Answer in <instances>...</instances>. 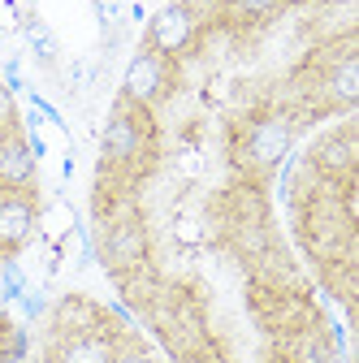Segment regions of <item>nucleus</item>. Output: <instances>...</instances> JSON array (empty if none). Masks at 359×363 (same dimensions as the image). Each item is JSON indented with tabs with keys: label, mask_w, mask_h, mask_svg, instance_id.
I'll return each mask as SVG.
<instances>
[{
	"label": "nucleus",
	"mask_w": 359,
	"mask_h": 363,
	"mask_svg": "<svg viewBox=\"0 0 359 363\" xmlns=\"http://www.w3.org/2000/svg\"><path fill=\"white\" fill-rule=\"evenodd\" d=\"M294 143V113L286 108H260L243 121V130L234 134V164L251 169V173H273L286 152Z\"/></svg>",
	"instance_id": "f257e3e1"
},
{
	"label": "nucleus",
	"mask_w": 359,
	"mask_h": 363,
	"mask_svg": "<svg viewBox=\"0 0 359 363\" xmlns=\"http://www.w3.org/2000/svg\"><path fill=\"white\" fill-rule=\"evenodd\" d=\"M92 242H96V259L104 264L109 277L117 272H130L152 259V234H148V220H143V208H126L109 220H100L92 230Z\"/></svg>",
	"instance_id": "f03ea898"
},
{
	"label": "nucleus",
	"mask_w": 359,
	"mask_h": 363,
	"mask_svg": "<svg viewBox=\"0 0 359 363\" xmlns=\"http://www.w3.org/2000/svg\"><path fill=\"white\" fill-rule=\"evenodd\" d=\"M199 22H204V13H199L195 0H173V5H165L160 13H152L143 43H148L152 52H160V57L177 61L182 52H191V48H195Z\"/></svg>",
	"instance_id": "7ed1b4c3"
},
{
	"label": "nucleus",
	"mask_w": 359,
	"mask_h": 363,
	"mask_svg": "<svg viewBox=\"0 0 359 363\" xmlns=\"http://www.w3.org/2000/svg\"><path fill=\"white\" fill-rule=\"evenodd\" d=\"M169 74H173V61L152 52L148 43H139L121 74V100L134 108H156L169 96Z\"/></svg>",
	"instance_id": "20e7f679"
},
{
	"label": "nucleus",
	"mask_w": 359,
	"mask_h": 363,
	"mask_svg": "<svg viewBox=\"0 0 359 363\" xmlns=\"http://www.w3.org/2000/svg\"><path fill=\"white\" fill-rule=\"evenodd\" d=\"M113 320H117V315L104 311L96 298H87V294H61L48 307L53 337H65V333H109V329H117Z\"/></svg>",
	"instance_id": "39448f33"
},
{
	"label": "nucleus",
	"mask_w": 359,
	"mask_h": 363,
	"mask_svg": "<svg viewBox=\"0 0 359 363\" xmlns=\"http://www.w3.org/2000/svg\"><path fill=\"white\" fill-rule=\"evenodd\" d=\"M39 225V208H35V191H0V259L18 255Z\"/></svg>",
	"instance_id": "423d86ee"
},
{
	"label": "nucleus",
	"mask_w": 359,
	"mask_h": 363,
	"mask_svg": "<svg viewBox=\"0 0 359 363\" xmlns=\"http://www.w3.org/2000/svg\"><path fill=\"white\" fill-rule=\"evenodd\" d=\"M117 346H121V329H109V333H65V337H53L48 363H113Z\"/></svg>",
	"instance_id": "0eeeda50"
},
{
	"label": "nucleus",
	"mask_w": 359,
	"mask_h": 363,
	"mask_svg": "<svg viewBox=\"0 0 359 363\" xmlns=\"http://www.w3.org/2000/svg\"><path fill=\"white\" fill-rule=\"evenodd\" d=\"M355 160H359V143H355V130L350 125H338L333 134H325V139L311 147V169H316L321 177H350L355 173Z\"/></svg>",
	"instance_id": "6e6552de"
},
{
	"label": "nucleus",
	"mask_w": 359,
	"mask_h": 363,
	"mask_svg": "<svg viewBox=\"0 0 359 363\" xmlns=\"http://www.w3.org/2000/svg\"><path fill=\"white\" fill-rule=\"evenodd\" d=\"M0 191H35V156L18 130H0Z\"/></svg>",
	"instance_id": "1a4fd4ad"
},
{
	"label": "nucleus",
	"mask_w": 359,
	"mask_h": 363,
	"mask_svg": "<svg viewBox=\"0 0 359 363\" xmlns=\"http://www.w3.org/2000/svg\"><path fill=\"white\" fill-rule=\"evenodd\" d=\"M286 5L290 0H212L216 18L230 22V26H260L268 18H277Z\"/></svg>",
	"instance_id": "9d476101"
},
{
	"label": "nucleus",
	"mask_w": 359,
	"mask_h": 363,
	"mask_svg": "<svg viewBox=\"0 0 359 363\" xmlns=\"http://www.w3.org/2000/svg\"><path fill=\"white\" fill-rule=\"evenodd\" d=\"M22 35H26V43H31V52H35V61H39V65H57V61H61V43H57L53 26L43 22L39 13L22 18Z\"/></svg>",
	"instance_id": "9b49d317"
},
{
	"label": "nucleus",
	"mask_w": 359,
	"mask_h": 363,
	"mask_svg": "<svg viewBox=\"0 0 359 363\" xmlns=\"http://www.w3.org/2000/svg\"><path fill=\"white\" fill-rule=\"evenodd\" d=\"M22 290H26V272H22V264H18L13 255H5V259H0V298H5V303H18Z\"/></svg>",
	"instance_id": "f8f14e48"
},
{
	"label": "nucleus",
	"mask_w": 359,
	"mask_h": 363,
	"mask_svg": "<svg viewBox=\"0 0 359 363\" xmlns=\"http://www.w3.org/2000/svg\"><path fill=\"white\" fill-rule=\"evenodd\" d=\"M96 22L113 35V30L126 22V0H96Z\"/></svg>",
	"instance_id": "ddd939ff"
},
{
	"label": "nucleus",
	"mask_w": 359,
	"mask_h": 363,
	"mask_svg": "<svg viewBox=\"0 0 359 363\" xmlns=\"http://www.w3.org/2000/svg\"><path fill=\"white\" fill-rule=\"evenodd\" d=\"M65 82H70V96H82V91L92 86V61H70Z\"/></svg>",
	"instance_id": "4468645a"
},
{
	"label": "nucleus",
	"mask_w": 359,
	"mask_h": 363,
	"mask_svg": "<svg viewBox=\"0 0 359 363\" xmlns=\"http://www.w3.org/2000/svg\"><path fill=\"white\" fill-rule=\"evenodd\" d=\"M22 315H26V320H39V315H48V294H43V290H22Z\"/></svg>",
	"instance_id": "2eb2a0df"
},
{
	"label": "nucleus",
	"mask_w": 359,
	"mask_h": 363,
	"mask_svg": "<svg viewBox=\"0 0 359 363\" xmlns=\"http://www.w3.org/2000/svg\"><path fill=\"white\" fill-rule=\"evenodd\" d=\"M0 130H18V100L5 82H0Z\"/></svg>",
	"instance_id": "dca6fc26"
},
{
	"label": "nucleus",
	"mask_w": 359,
	"mask_h": 363,
	"mask_svg": "<svg viewBox=\"0 0 359 363\" xmlns=\"http://www.w3.org/2000/svg\"><path fill=\"white\" fill-rule=\"evenodd\" d=\"M113 363H152V354H148L143 346H134V342H121V346L113 350Z\"/></svg>",
	"instance_id": "f3484780"
}]
</instances>
